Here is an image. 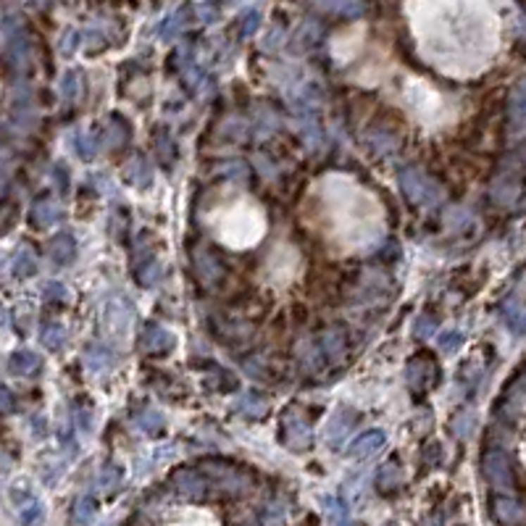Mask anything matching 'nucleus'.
Returning <instances> with one entry per match:
<instances>
[{"instance_id":"4","label":"nucleus","mask_w":526,"mask_h":526,"mask_svg":"<svg viewBox=\"0 0 526 526\" xmlns=\"http://www.w3.org/2000/svg\"><path fill=\"white\" fill-rule=\"evenodd\" d=\"M484 471H487V477H489V482H492V484H497V487H503V489H508V487L513 484V477H511V468H508L506 456H503V453H497V450L487 453Z\"/></svg>"},{"instance_id":"10","label":"nucleus","mask_w":526,"mask_h":526,"mask_svg":"<svg viewBox=\"0 0 526 526\" xmlns=\"http://www.w3.org/2000/svg\"><path fill=\"white\" fill-rule=\"evenodd\" d=\"M434 377V368H432V363H424V361H413L411 366H408V379L413 382V384H427L429 379Z\"/></svg>"},{"instance_id":"3","label":"nucleus","mask_w":526,"mask_h":526,"mask_svg":"<svg viewBox=\"0 0 526 526\" xmlns=\"http://www.w3.org/2000/svg\"><path fill=\"white\" fill-rule=\"evenodd\" d=\"M400 182H403V189L411 195V200H416L421 206H434V203L442 198V189H439L429 177L418 174V171H403Z\"/></svg>"},{"instance_id":"20","label":"nucleus","mask_w":526,"mask_h":526,"mask_svg":"<svg viewBox=\"0 0 526 526\" xmlns=\"http://www.w3.org/2000/svg\"><path fill=\"white\" fill-rule=\"evenodd\" d=\"M45 298H48V300H53V298L63 300V298H66V289L61 287V284H48V287H45Z\"/></svg>"},{"instance_id":"19","label":"nucleus","mask_w":526,"mask_h":526,"mask_svg":"<svg viewBox=\"0 0 526 526\" xmlns=\"http://www.w3.org/2000/svg\"><path fill=\"white\" fill-rule=\"evenodd\" d=\"M508 324H511V329H513L516 334H526V313H516Z\"/></svg>"},{"instance_id":"21","label":"nucleus","mask_w":526,"mask_h":526,"mask_svg":"<svg viewBox=\"0 0 526 526\" xmlns=\"http://www.w3.org/2000/svg\"><path fill=\"white\" fill-rule=\"evenodd\" d=\"M11 406H13V397H11V392L6 387H0V411H11Z\"/></svg>"},{"instance_id":"12","label":"nucleus","mask_w":526,"mask_h":526,"mask_svg":"<svg viewBox=\"0 0 526 526\" xmlns=\"http://www.w3.org/2000/svg\"><path fill=\"white\" fill-rule=\"evenodd\" d=\"M58 216H61V208L53 203V200H45V203H40V206L35 208V219H37V224H42V227L56 224Z\"/></svg>"},{"instance_id":"17","label":"nucleus","mask_w":526,"mask_h":526,"mask_svg":"<svg viewBox=\"0 0 526 526\" xmlns=\"http://www.w3.org/2000/svg\"><path fill=\"white\" fill-rule=\"evenodd\" d=\"M80 145H82V156H92L95 148H98V137H95L92 132H84L80 139Z\"/></svg>"},{"instance_id":"9","label":"nucleus","mask_w":526,"mask_h":526,"mask_svg":"<svg viewBox=\"0 0 526 526\" xmlns=\"http://www.w3.org/2000/svg\"><path fill=\"white\" fill-rule=\"evenodd\" d=\"M50 256L56 261H69L74 256V239L69 234H58L50 242Z\"/></svg>"},{"instance_id":"5","label":"nucleus","mask_w":526,"mask_h":526,"mask_svg":"<svg viewBox=\"0 0 526 526\" xmlns=\"http://www.w3.org/2000/svg\"><path fill=\"white\" fill-rule=\"evenodd\" d=\"M495 513L503 524H518V521H524V508L518 506L516 500H508V497H500V500H497Z\"/></svg>"},{"instance_id":"8","label":"nucleus","mask_w":526,"mask_h":526,"mask_svg":"<svg viewBox=\"0 0 526 526\" xmlns=\"http://www.w3.org/2000/svg\"><path fill=\"white\" fill-rule=\"evenodd\" d=\"M382 445H384V437H382L379 432H366V434L353 445V453H356V456H371V453H377Z\"/></svg>"},{"instance_id":"18","label":"nucleus","mask_w":526,"mask_h":526,"mask_svg":"<svg viewBox=\"0 0 526 526\" xmlns=\"http://www.w3.org/2000/svg\"><path fill=\"white\" fill-rule=\"evenodd\" d=\"M245 403H248V406H242V411H245V413H250V416H258V413H263V411H266L263 400H258V397H245Z\"/></svg>"},{"instance_id":"23","label":"nucleus","mask_w":526,"mask_h":526,"mask_svg":"<svg viewBox=\"0 0 526 526\" xmlns=\"http://www.w3.org/2000/svg\"><path fill=\"white\" fill-rule=\"evenodd\" d=\"M0 324H8V311L0 306Z\"/></svg>"},{"instance_id":"22","label":"nucleus","mask_w":526,"mask_h":526,"mask_svg":"<svg viewBox=\"0 0 526 526\" xmlns=\"http://www.w3.org/2000/svg\"><path fill=\"white\" fill-rule=\"evenodd\" d=\"M432 332H434V324H432L429 318H424V321L418 324V329H416V334H418V337H429Z\"/></svg>"},{"instance_id":"7","label":"nucleus","mask_w":526,"mask_h":526,"mask_svg":"<svg viewBox=\"0 0 526 526\" xmlns=\"http://www.w3.org/2000/svg\"><path fill=\"white\" fill-rule=\"evenodd\" d=\"M511 119L516 124H526V80L518 84L511 98Z\"/></svg>"},{"instance_id":"1","label":"nucleus","mask_w":526,"mask_h":526,"mask_svg":"<svg viewBox=\"0 0 526 526\" xmlns=\"http://www.w3.org/2000/svg\"><path fill=\"white\" fill-rule=\"evenodd\" d=\"M324 200L329 206V219L334 221V234L345 242L368 245L382 237V211L368 192L356 187L350 179L332 177L324 184Z\"/></svg>"},{"instance_id":"16","label":"nucleus","mask_w":526,"mask_h":526,"mask_svg":"<svg viewBox=\"0 0 526 526\" xmlns=\"http://www.w3.org/2000/svg\"><path fill=\"white\" fill-rule=\"evenodd\" d=\"M461 342H463V334H461V332H450V334L442 337V350H445V353H456V350L461 348Z\"/></svg>"},{"instance_id":"2","label":"nucleus","mask_w":526,"mask_h":526,"mask_svg":"<svg viewBox=\"0 0 526 526\" xmlns=\"http://www.w3.org/2000/svg\"><path fill=\"white\" fill-rule=\"evenodd\" d=\"M213 229L219 232L221 242H227L232 248H248L253 242H258L263 234V213L256 203L242 198L216 213Z\"/></svg>"},{"instance_id":"13","label":"nucleus","mask_w":526,"mask_h":526,"mask_svg":"<svg viewBox=\"0 0 526 526\" xmlns=\"http://www.w3.org/2000/svg\"><path fill=\"white\" fill-rule=\"evenodd\" d=\"M35 268H37V261L32 256V250H21L16 261H13V274L16 277H30V274H35Z\"/></svg>"},{"instance_id":"11","label":"nucleus","mask_w":526,"mask_h":526,"mask_svg":"<svg viewBox=\"0 0 526 526\" xmlns=\"http://www.w3.org/2000/svg\"><path fill=\"white\" fill-rule=\"evenodd\" d=\"M169 342H171V334L163 332L161 327H150L148 332H145V348L148 350H166Z\"/></svg>"},{"instance_id":"15","label":"nucleus","mask_w":526,"mask_h":526,"mask_svg":"<svg viewBox=\"0 0 526 526\" xmlns=\"http://www.w3.org/2000/svg\"><path fill=\"white\" fill-rule=\"evenodd\" d=\"M108 363H111V353H108V350L92 348V350L87 353V366H89V368H95V371H98V368L108 366Z\"/></svg>"},{"instance_id":"6","label":"nucleus","mask_w":526,"mask_h":526,"mask_svg":"<svg viewBox=\"0 0 526 526\" xmlns=\"http://www.w3.org/2000/svg\"><path fill=\"white\" fill-rule=\"evenodd\" d=\"M37 366H40V358L35 356L32 350H19V353H13V358H11V371L21 374V377L37 371Z\"/></svg>"},{"instance_id":"14","label":"nucleus","mask_w":526,"mask_h":526,"mask_svg":"<svg viewBox=\"0 0 526 526\" xmlns=\"http://www.w3.org/2000/svg\"><path fill=\"white\" fill-rule=\"evenodd\" d=\"M63 337H66V334H63V327H45L42 329V342H45L50 350H58Z\"/></svg>"}]
</instances>
